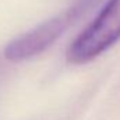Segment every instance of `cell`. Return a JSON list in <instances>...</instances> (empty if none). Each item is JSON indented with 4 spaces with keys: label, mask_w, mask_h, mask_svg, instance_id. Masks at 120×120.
Masks as SVG:
<instances>
[{
    "label": "cell",
    "mask_w": 120,
    "mask_h": 120,
    "mask_svg": "<svg viewBox=\"0 0 120 120\" xmlns=\"http://www.w3.org/2000/svg\"><path fill=\"white\" fill-rule=\"evenodd\" d=\"M120 39V0H108L96 17L68 46L67 60L73 64L90 63Z\"/></svg>",
    "instance_id": "1"
},
{
    "label": "cell",
    "mask_w": 120,
    "mask_h": 120,
    "mask_svg": "<svg viewBox=\"0 0 120 120\" xmlns=\"http://www.w3.org/2000/svg\"><path fill=\"white\" fill-rule=\"evenodd\" d=\"M82 10L84 6L81 3L74 4L18 35L6 45L4 57L10 61H24L43 53L74 24Z\"/></svg>",
    "instance_id": "2"
}]
</instances>
